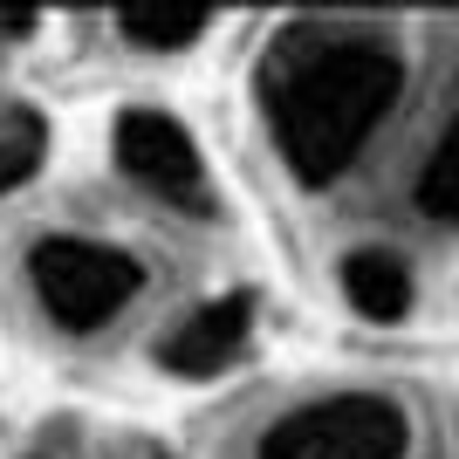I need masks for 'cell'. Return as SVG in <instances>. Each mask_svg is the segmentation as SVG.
<instances>
[{"instance_id": "obj_1", "label": "cell", "mask_w": 459, "mask_h": 459, "mask_svg": "<svg viewBox=\"0 0 459 459\" xmlns=\"http://www.w3.org/2000/svg\"><path fill=\"white\" fill-rule=\"evenodd\" d=\"M398 90V48L370 28H343V21H323V28L302 21L261 62V117L302 186L343 178L370 144V131L391 117Z\"/></svg>"}, {"instance_id": "obj_2", "label": "cell", "mask_w": 459, "mask_h": 459, "mask_svg": "<svg viewBox=\"0 0 459 459\" xmlns=\"http://www.w3.org/2000/svg\"><path fill=\"white\" fill-rule=\"evenodd\" d=\"M28 288L62 336H96L144 295V261L82 233H41L28 254Z\"/></svg>"}, {"instance_id": "obj_3", "label": "cell", "mask_w": 459, "mask_h": 459, "mask_svg": "<svg viewBox=\"0 0 459 459\" xmlns=\"http://www.w3.org/2000/svg\"><path fill=\"white\" fill-rule=\"evenodd\" d=\"M411 425L377 391H336L323 404L288 411L274 432H261L254 459H404Z\"/></svg>"}, {"instance_id": "obj_4", "label": "cell", "mask_w": 459, "mask_h": 459, "mask_svg": "<svg viewBox=\"0 0 459 459\" xmlns=\"http://www.w3.org/2000/svg\"><path fill=\"white\" fill-rule=\"evenodd\" d=\"M110 152H117V172L137 178V186L165 199L178 212H212V178H206V158L192 144V131L165 110H117V131H110Z\"/></svg>"}, {"instance_id": "obj_5", "label": "cell", "mask_w": 459, "mask_h": 459, "mask_svg": "<svg viewBox=\"0 0 459 459\" xmlns=\"http://www.w3.org/2000/svg\"><path fill=\"white\" fill-rule=\"evenodd\" d=\"M247 336H254V295H212V302H199L192 316H178L165 329L158 364L172 377H212L247 350Z\"/></svg>"}, {"instance_id": "obj_6", "label": "cell", "mask_w": 459, "mask_h": 459, "mask_svg": "<svg viewBox=\"0 0 459 459\" xmlns=\"http://www.w3.org/2000/svg\"><path fill=\"white\" fill-rule=\"evenodd\" d=\"M336 288H343V302L370 323H398L404 308H411V268H404L391 247H357L343 254V268H336Z\"/></svg>"}, {"instance_id": "obj_7", "label": "cell", "mask_w": 459, "mask_h": 459, "mask_svg": "<svg viewBox=\"0 0 459 459\" xmlns=\"http://www.w3.org/2000/svg\"><path fill=\"white\" fill-rule=\"evenodd\" d=\"M206 28H212L206 7H124V14H117V35L131 41V48H158V56L192 48Z\"/></svg>"}, {"instance_id": "obj_8", "label": "cell", "mask_w": 459, "mask_h": 459, "mask_svg": "<svg viewBox=\"0 0 459 459\" xmlns=\"http://www.w3.org/2000/svg\"><path fill=\"white\" fill-rule=\"evenodd\" d=\"M48 158V124L28 103H0V192H14L21 178L41 172Z\"/></svg>"}, {"instance_id": "obj_9", "label": "cell", "mask_w": 459, "mask_h": 459, "mask_svg": "<svg viewBox=\"0 0 459 459\" xmlns=\"http://www.w3.org/2000/svg\"><path fill=\"white\" fill-rule=\"evenodd\" d=\"M411 206L425 212V220H453L459 212V137H453V124L439 131V144H432V158L419 165V186H411Z\"/></svg>"}, {"instance_id": "obj_10", "label": "cell", "mask_w": 459, "mask_h": 459, "mask_svg": "<svg viewBox=\"0 0 459 459\" xmlns=\"http://www.w3.org/2000/svg\"><path fill=\"white\" fill-rule=\"evenodd\" d=\"M35 28V14H0V35H28Z\"/></svg>"}]
</instances>
